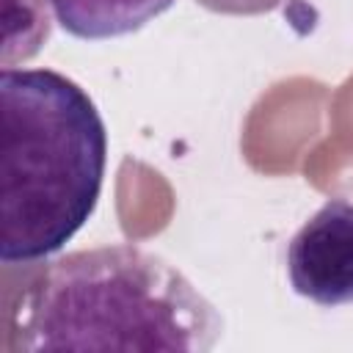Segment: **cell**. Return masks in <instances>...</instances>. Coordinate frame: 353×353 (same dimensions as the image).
<instances>
[{
	"mask_svg": "<svg viewBox=\"0 0 353 353\" xmlns=\"http://www.w3.org/2000/svg\"><path fill=\"white\" fill-rule=\"evenodd\" d=\"M0 259L58 254L94 215L108 132L94 99L55 69L0 72Z\"/></svg>",
	"mask_w": 353,
	"mask_h": 353,
	"instance_id": "obj_2",
	"label": "cell"
},
{
	"mask_svg": "<svg viewBox=\"0 0 353 353\" xmlns=\"http://www.w3.org/2000/svg\"><path fill=\"white\" fill-rule=\"evenodd\" d=\"M290 284L317 306L353 303V201H325L287 245Z\"/></svg>",
	"mask_w": 353,
	"mask_h": 353,
	"instance_id": "obj_3",
	"label": "cell"
},
{
	"mask_svg": "<svg viewBox=\"0 0 353 353\" xmlns=\"http://www.w3.org/2000/svg\"><path fill=\"white\" fill-rule=\"evenodd\" d=\"M174 3L176 0H47L55 22L85 41L135 33Z\"/></svg>",
	"mask_w": 353,
	"mask_h": 353,
	"instance_id": "obj_4",
	"label": "cell"
},
{
	"mask_svg": "<svg viewBox=\"0 0 353 353\" xmlns=\"http://www.w3.org/2000/svg\"><path fill=\"white\" fill-rule=\"evenodd\" d=\"M215 306L163 256L113 243L50 262L8 312V350H212Z\"/></svg>",
	"mask_w": 353,
	"mask_h": 353,
	"instance_id": "obj_1",
	"label": "cell"
}]
</instances>
